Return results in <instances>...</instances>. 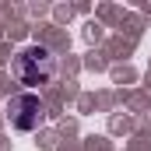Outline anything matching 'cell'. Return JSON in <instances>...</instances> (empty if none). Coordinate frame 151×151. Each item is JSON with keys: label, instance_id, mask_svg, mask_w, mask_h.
<instances>
[{"label": "cell", "instance_id": "1", "mask_svg": "<svg viewBox=\"0 0 151 151\" xmlns=\"http://www.w3.org/2000/svg\"><path fill=\"white\" fill-rule=\"evenodd\" d=\"M14 70L21 77V84H46L49 77L56 74V56H53L46 46H28V49L14 60Z\"/></svg>", "mask_w": 151, "mask_h": 151}]
</instances>
